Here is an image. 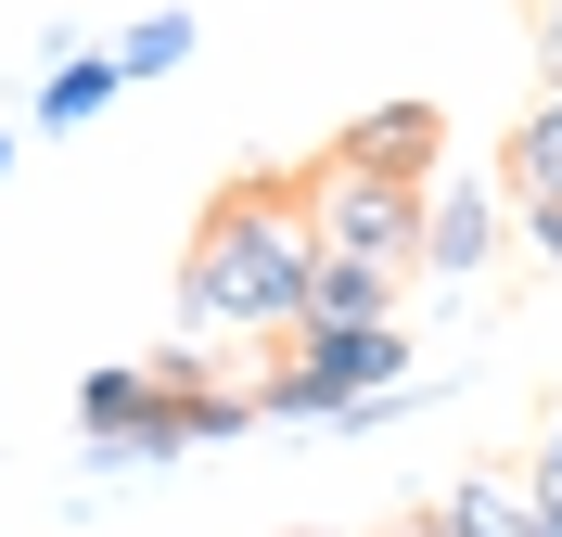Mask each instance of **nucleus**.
<instances>
[{
    "label": "nucleus",
    "mask_w": 562,
    "mask_h": 537,
    "mask_svg": "<svg viewBox=\"0 0 562 537\" xmlns=\"http://www.w3.org/2000/svg\"><path fill=\"white\" fill-rule=\"evenodd\" d=\"M435 525H460V537H537V500H525V473H460L448 500H435Z\"/></svg>",
    "instance_id": "10"
},
{
    "label": "nucleus",
    "mask_w": 562,
    "mask_h": 537,
    "mask_svg": "<svg viewBox=\"0 0 562 537\" xmlns=\"http://www.w3.org/2000/svg\"><path fill=\"white\" fill-rule=\"evenodd\" d=\"M103 52H115V77H128V90H154V77L192 65V13H179V0H154V13H140V26H115Z\"/></svg>",
    "instance_id": "11"
},
{
    "label": "nucleus",
    "mask_w": 562,
    "mask_h": 537,
    "mask_svg": "<svg viewBox=\"0 0 562 537\" xmlns=\"http://www.w3.org/2000/svg\"><path fill=\"white\" fill-rule=\"evenodd\" d=\"M140 410H154V358H103V371L77 384V435H90V461H103V448L140 423Z\"/></svg>",
    "instance_id": "9"
},
{
    "label": "nucleus",
    "mask_w": 562,
    "mask_h": 537,
    "mask_svg": "<svg viewBox=\"0 0 562 537\" xmlns=\"http://www.w3.org/2000/svg\"><path fill=\"white\" fill-rule=\"evenodd\" d=\"M525 244H537V256L562 269V205H525Z\"/></svg>",
    "instance_id": "14"
},
{
    "label": "nucleus",
    "mask_w": 562,
    "mask_h": 537,
    "mask_svg": "<svg viewBox=\"0 0 562 537\" xmlns=\"http://www.w3.org/2000/svg\"><path fill=\"white\" fill-rule=\"evenodd\" d=\"M154 384H167V396H205V384H231V371H217L205 333H179V346H154Z\"/></svg>",
    "instance_id": "12"
},
{
    "label": "nucleus",
    "mask_w": 562,
    "mask_h": 537,
    "mask_svg": "<svg viewBox=\"0 0 562 537\" xmlns=\"http://www.w3.org/2000/svg\"><path fill=\"white\" fill-rule=\"evenodd\" d=\"M396 282H409V269H371V256H333V244H319L307 321H396Z\"/></svg>",
    "instance_id": "8"
},
{
    "label": "nucleus",
    "mask_w": 562,
    "mask_h": 537,
    "mask_svg": "<svg viewBox=\"0 0 562 537\" xmlns=\"http://www.w3.org/2000/svg\"><path fill=\"white\" fill-rule=\"evenodd\" d=\"M486 244H498V192L435 167V192H422V269H435V282H473Z\"/></svg>",
    "instance_id": "5"
},
{
    "label": "nucleus",
    "mask_w": 562,
    "mask_h": 537,
    "mask_svg": "<svg viewBox=\"0 0 562 537\" xmlns=\"http://www.w3.org/2000/svg\"><path fill=\"white\" fill-rule=\"evenodd\" d=\"M346 167H371V179H435L448 167V115L435 103H371V115H346Z\"/></svg>",
    "instance_id": "4"
},
{
    "label": "nucleus",
    "mask_w": 562,
    "mask_h": 537,
    "mask_svg": "<svg viewBox=\"0 0 562 537\" xmlns=\"http://www.w3.org/2000/svg\"><path fill=\"white\" fill-rule=\"evenodd\" d=\"M498 179H512V205H562V90L525 103V128L498 142Z\"/></svg>",
    "instance_id": "7"
},
{
    "label": "nucleus",
    "mask_w": 562,
    "mask_h": 537,
    "mask_svg": "<svg viewBox=\"0 0 562 537\" xmlns=\"http://www.w3.org/2000/svg\"><path fill=\"white\" fill-rule=\"evenodd\" d=\"M422 537H460V525H435V512H422Z\"/></svg>",
    "instance_id": "17"
},
{
    "label": "nucleus",
    "mask_w": 562,
    "mask_h": 537,
    "mask_svg": "<svg viewBox=\"0 0 562 537\" xmlns=\"http://www.w3.org/2000/svg\"><path fill=\"white\" fill-rule=\"evenodd\" d=\"M13 154H26V142H13V128H0V179H13Z\"/></svg>",
    "instance_id": "16"
},
{
    "label": "nucleus",
    "mask_w": 562,
    "mask_h": 537,
    "mask_svg": "<svg viewBox=\"0 0 562 537\" xmlns=\"http://www.w3.org/2000/svg\"><path fill=\"white\" fill-rule=\"evenodd\" d=\"M115 90H128V77H115V52H103V38H77V52H52V65H38V128L65 142V128H90Z\"/></svg>",
    "instance_id": "6"
},
{
    "label": "nucleus",
    "mask_w": 562,
    "mask_h": 537,
    "mask_svg": "<svg viewBox=\"0 0 562 537\" xmlns=\"http://www.w3.org/2000/svg\"><path fill=\"white\" fill-rule=\"evenodd\" d=\"M525 500H537V537H562V423L537 435V461H525Z\"/></svg>",
    "instance_id": "13"
},
{
    "label": "nucleus",
    "mask_w": 562,
    "mask_h": 537,
    "mask_svg": "<svg viewBox=\"0 0 562 537\" xmlns=\"http://www.w3.org/2000/svg\"><path fill=\"white\" fill-rule=\"evenodd\" d=\"M384 384H409V333L396 321H294L281 358L256 371V410L269 423H333L346 396H384Z\"/></svg>",
    "instance_id": "2"
},
{
    "label": "nucleus",
    "mask_w": 562,
    "mask_h": 537,
    "mask_svg": "<svg viewBox=\"0 0 562 537\" xmlns=\"http://www.w3.org/2000/svg\"><path fill=\"white\" fill-rule=\"evenodd\" d=\"M409 537H422V525H409Z\"/></svg>",
    "instance_id": "18"
},
{
    "label": "nucleus",
    "mask_w": 562,
    "mask_h": 537,
    "mask_svg": "<svg viewBox=\"0 0 562 537\" xmlns=\"http://www.w3.org/2000/svg\"><path fill=\"white\" fill-rule=\"evenodd\" d=\"M537 65H550V90H562V0H550V26H537Z\"/></svg>",
    "instance_id": "15"
},
{
    "label": "nucleus",
    "mask_w": 562,
    "mask_h": 537,
    "mask_svg": "<svg viewBox=\"0 0 562 537\" xmlns=\"http://www.w3.org/2000/svg\"><path fill=\"white\" fill-rule=\"evenodd\" d=\"M307 282H319V217H307V179H231L205 217H192V256H179V307L192 333H281L307 321Z\"/></svg>",
    "instance_id": "1"
},
{
    "label": "nucleus",
    "mask_w": 562,
    "mask_h": 537,
    "mask_svg": "<svg viewBox=\"0 0 562 537\" xmlns=\"http://www.w3.org/2000/svg\"><path fill=\"white\" fill-rule=\"evenodd\" d=\"M422 192L435 179H371L346 154H319L307 167V217L333 256H371V269H422Z\"/></svg>",
    "instance_id": "3"
}]
</instances>
